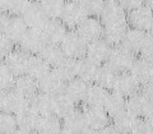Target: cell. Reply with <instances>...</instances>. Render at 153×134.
<instances>
[{
    "mask_svg": "<svg viewBox=\"0 0 153 134\" xmlns=\"http://www.w3.org/2000/svg\"><path fill=\"white\" fill-rule=\"evenodd\" d=\"M100 18H101L102 25L128 22V12L119 4L117 0H112V1L105 3Z\"/></svg>",
    "mask_w": 153,
    "mask_h": 134,
    "instance_id": "9",
    "label": "cell"
},
{
    "mask_svg": "<svg viewBox=\"0 0 153 134\" xmlns=\"http://www.w3.org/2000/svg\"><path fill=\"white\" fill-rule=\"evenodd\" d=\"M79 4L82 5L83 10L88 17H100L105 1L103 0H80Z\"/></svg>",
    "mask_w": 153,
    "mask_h": 134,
    "instance_id": "38",
    "label": "cell"
},
{
    "mask_svg": "<svg viewBox=\"0 0 153 134\" xmlns=\"http://www.w3.org/2000/svg\"><path fill=\"white\" fill-rule=\"evenodd\" d=\"M27 30H28V27L21 16H9L5 30H4V35L14 45H18L19 41L22 40V37L25 36Z\"/></svg>",
    "mask_w": 153,
    "mask_h": 134,
    "instance_id": "19",
    "label": "cell"
},
{
    "mask_svg": "<svg viewBox=\"0 0 153 134\" xmlns=\"http://www.w3.org/2000/svg\"><path fill=\"white\" fill-rule=\"evenodd\" d=\"M0 12H5V0H0Z\"/></svg>",
    "mask_w": 153,
    "mask_h": 134,
    "instance_id": "50",
    "label": "cell"
},
{
    "mask_svg": "<svg viewBox=\"0 0 153 134\" xmlns=\"http://www.w3.org/2000/svg\"><path fill=\"white\" fill-rule=\"evenodd\" d=\"M117 1L126 12H130L133 9L140 7L142 4H144V0H117Z\"/></svg>",
    "mask_w": 153,
    "mask_h": 134,
    "instance_id": "44",
    "label": "cell"
},
{
    "mask_svg": "<svg viewBox=\"0 0 153 134\" xmlns=\"http://www.w3.org/2000/svg\"><path fill=\"white\" fill-rule=\"evenodd\" d=\"M137 116H134L130 112H128L126 110L123 114L114 119V125L116 128L117 134H128L134 132V127H135Z\"/></svg>",
    "mask_w": 153,
    "mask_h": 134,
    "instance_id": "34",
    "label": "cell"
},
{
    "mask_svg": "<svg viewBox=\"0 0 153 134\" xmlns=\"http://www.w3.org/2000/svg\"><path fill=\"white\" fill-rule=\"evenodd\" d=\"M17 132L16 115L7 111H0V134H12Z\"/></svg>",
    "mask_w": 153,
    "mask_h": 134,
    "instance_id": "37",
    "label": "cell"
},
{
    "mask_svg": "<svg viewBox=\"0 0 153 134\" xmlns=\"http://www.w3.org/2000/svg\"><path fill=\"white\" fill-rule=\"evenodd\" d=\"M68 1H75V3H79L80 0H68Z\"/></svg>",
    "mask_w": 153,
    "mask_h": 134,
    "instance_id": "53",
    "label": "cell"
},
{
    "mask_svg": "<svg viewBox=\"0 0 153 134\" xmlns=\"http://www.w3.org/2000/svg\"><path fill=\"white\" fill-rule=\"evenodd\" d=\"M30 3V0H5V12L9 16H21Z\"/></svg>",
    "mask_w": 153,
    "mask_h": 134,
    "instance_id": "40",
    "label": "cell"
},
{
    "mask_svg": "<svg viewBox=\"0 0 153 134\" xmlns=\"http://www.w3.org/2000/svg\"><path fill=\"white\" fill-rule=\"evenodd\" d=\"M51 69V66L46 63V60L40 54H33L28 56L27 65H26V74L40 79Z\"/></svg>",
    "mask_w": 153,
    "mask_h": 134,
    "instance_id": "27",
    "label": "cell"
},
{
    "mask_svg": "<svg viewBox=\"0 0 153 134\" xmlns=\"http://www.w3.org/2000/svg\"><path fill=\"white\" fill-rule=\"evenodd\" d=\"M135 55L137 54H134L133 51L128 50L126 47L123 45L112 46L111 51H110L107 63L111 65L117 73H125V71H130L134 61L137 60Z\"/></svg>",
    "mask_w": 153,
    "mask_h": 134,
    "instance_id": "1",
    "label": "cell"
},
{
    "mask_svg": "<svg viewBox=\"0 0 153 134\" xmlns=\"http://www.w3.org/2000/svg\"><path fill=\"white\" fill-rule=\"evenodd\" d=\"M40 55L46 60V63L51 68H56L65 57V54L63 49H61V46L55 44H46V46L41 50Z\"/></svg>",
    "mask_w": 153,
    "mask_h": 134,
    "instance_id": "32",
    "label": "cell"
},
{
    "mask_svg": "<svg viewBox=\"0 0 153 134\" xmlns=\"http://www.w3.org/2000/svg\"><path fill=\"white\" fill-rule=\"evenodd\" d=\"M144 1H148V0H144Z\"/></svg>",
    "mask_w": 153,
    "mask_h": 134,
    "instance_id": "56",
    "label": "cell"
},
{
    "mask_svg": "<svg viewBox=\"0 0 153 134\" xmlns=\"http://www.w3.org/2000/svg\"><path fill=\"white\" fill-rule=\"evenodd\" d=\"M107 89L101 87L97 83H91L88 86L87 95L84 98L85 106H92V107H103L105 102L107 98Z\"/></svg>",
    "mask_w": 153,
    "mask_h": 134,
    "instance_id": "26",
    "label": "cell"
},
{
    "mask_svg": "<svg viewBox=\"0 0 153 134\" xmlns=\"http://www.w3.org/2000/svg\"><path fill=\"white\" fill-rule=\"evenodd\" d=\"M30 1H36V3H40L41 0H30Z\"/></svg>",
    "mask_w": 153,
    "mask_h": 134,
    "instance_id": "54",
    "label": "cell"
},
{
    "mask_svg": "<svg viewBox=\"0 0 153 134\" xmlns=\"http://www.w3.org/2000/svg\"><path fill=\"white\" fill-rule=\"evenodd\" d=\"M61 132L68 134H84V133H92L88 128L87 120H85L84 112L75 110L69 116L63 119V129Z\"/></svg>",
    "mask_w": 153,
    "mask_h": 134,
    "instance_id": "10",
    "label": "cell"
},
{
    "mask_svg": "<svg viewBox=\"0 0 153 134\" xmlns=\"http://www.w3.org/2000/svg\"><path fill=\"white\" fill-rule=\"evenodd\" d=\"M57 74H59L61 78H63L65 82H68V80L73 79L76 77V69H78V60L76 59H73V57H68L65 56L64 60L61 61V63L54 68Z\"/></svg>",
    "mask_w": 153,
    "mask_h": 134,
    "instance_id": "35",
    "label": "cell"
},
{
    "mask_svg": "<svg viewBox=\"0 0 153 134\" xmlns=\"http://www.w3.org/2000/svg\"><path fill=\"white\" fill-rule=\"evenodd\" d=\"M87 42H85L79 33L75 30H70L66 32L65 37L61 41V49H63L65 56L73 57V59H82L85 56V51H87Z\"/></svg>",
    "mask_w": 153,
    "mask_h": 134,
    "instance_id": "2",
    "label": "cell"
},
{
    "mask_svg": "<svg viewBox=\"0 0 153 134\" xmlns=\"http://www.w3.org/2000/svg\"><path fill=\"white\" fill-rule=\"evenodd\" d=\"M88 16L83 10L82 5L75 1H65V5L60 14V21L66 26L68 30H76L80 23H82Z\"/></svg>",
    "mask_w": 153,
    "mask_h": 134,
    "instance_id": "4",
    "label": "cell"
},
{
    "mask_svg": "<svg viewBox=\"0 0 153 134\" xmlns=\"http://www.w3.org/2000/svg\"><path fill=\"white\" fill-rule=\"evenodd\" d=\"M98 64H96L94 61L89 60L88 57H82L78 60V69H76V77L84 80L85 83H94L96 77H97L98 71Z\"/></svg>",
    "mask_w": 153,
    "mask_h": 134,
    "instance_id": "29",
    "label": "cell"
},
{
    "mask_svg": "<svg viewBox=\"0 0 153 134\" xmlns=\"http://www.w3.org/2000/svg\"><path fill=\"white\" fill-rule=\"evenodd\" d=\"M133 134H153V121L147 118H138Z\"/></svg>",
    "mask_w": 153,
    "mask_h": 134,
    "instance_id": "41",
    "label": "cell"
},
{
    "mask_svg": "<svg viewBox=\"0 0 153 134\" xmlns=\"http://www.w3.org/2000/svg\"><path fill=\"white\" fill-rule=\"evenodd\" d=\"M147 5L149 7V8H151V10L153 12V0H148V1H147Z\"/></svg>",
    "mask_w": 153,
    "mask_h": 134,
    "instance_id": "51",
    "label": "cell"
},
{
    "mask_svg": "<svg viewBox=\"0 0 153 134\" xmlns=\"http://www.w3.org/2000/svg\"><path fill=\"white\" fill-rule=\"evenodd\" d=\"M143 118H147L148 120L153 121V102H149V101H148L147 109H146V112H144V116H143Z\"/></svg>",
    "mask_w": 153,
    "mask_h": 134,
    "instance_id": "48",
    "label": "cell"
},
{
    "mask_svg": "<svg viewBox=\"0 0 153 134\" xmlns=\"http://www.w3.org/2000/svg\"><path fill=\"white\" fill-rule=\"evenodd\" d=\"M149 31H151V35H153V23H152V27H151Z\"/></svg>",
    "mask_w": 153,
    "mask_h": 134,
    "instance_id": "52",
    "label": "cell"
},
{
    "mask_svg": "<svg viewBox=\"0 0 153 134\" xmlns=\"http://www.w3.org/2000/svg\"><path fill=\"white\" fill-rule=\"evenodd\" d=\"M142 95L147 98V101L153 102V80L142 86Z\"/></svg>",
    "mask_w": 153,
    "mask_h": 134,
    "instance_id": "45",
    "label": "cell"
},
{
    "mask_svg": "<svg viewBox=\"0 0 153 134\" xmlns=\"http://www.w3.org/2000/svg\"><path fill=\"white\" fill-rule=\"evenodd\" d=\"M147 36H148V33L146 31L138 30V28H134V27H129L121 45L125 46L128 50L133 51L134 54H138L140 51L143 44H144Z\"/></svg>",
    "mask_w": 153,
    "mask_h": 134,
    "instance_id": "23",
    "label": "cell"
},
{
    "mask_svg": "<svg viewBox=\"0 0 153 134\" xmlns=\"http://www.w3.org/2000/svg\"><path fill=\"white\" fill-rule=\"evenodd\" d=\"M38 119H40V115L36 112V110L32 109L31 106H27L26 109H23L22 111H19L16 115L17 132L23 133V134L35 133Z\"/></svg>",
    "mask_w": 153,
    "mask_h": 134,
    "instance_id": "11",
    "label": "cell"
},
{
    "mask_svg": "<svg viewBox=\"0 0 153 134\" xmlns=\"http://www.w3.org/2000/svg\"><path fill=\"white\" fill-rule=\"evenodd\" d=\"M21 17L26 22L28 28H38V30H42L46 22L50 19L42 9L41 4L36 1H31L28 4L25 12L21 14Z\"/></svg>",
    "mask_w": 153,
    "mask_h": 134,
    "instance_id": "7",
    "label": "cell"
},
{
    "mask_svg": "<svg viewBox=\"0 0 153 134\" xmlns=\"http://www.w3.org/2000/svg\"><path fill=\"white\" fill-rule=\"evenodd\" d=\"M103 1H105V3H106V1H112V0H103Z\"/></svg>",
    "mask_w": 153,
    "mask_h": 134,
    "instance_id": "55",
    "label": "cell"
},
{
    "mask_svg": "<svg viewBox=\"0 0 153 134\" xmlns=\"http://www.w3.org/2000/svg\"><path fill=\"white\" fill-rule=\"evenodd\" d=\"M5 93H7V91L0 89V111L3 110V103H4V98H5Z\"/></svg>",
    "mask_w": 153,
    "mask_h": 134,
    "instance_id": "49",
    "label": "cell"
},
{
    "mask_svg": "<svg viewBox=\"0 0 153 134\" xmlns=\"http://www.w3.org/2000/svg\"><path fill=\"white\" fill-rule=\"evenodd\" d=\"M139 54H140V57H144L147 60L153 61V35L148 33V36L146 38L144 44L142 46Z\"/></svg>",
    "mask_w": 153,
    "mask_h": 134,
    "instance_id": "42",
    "label": "cell"
},
{
    "mask_svg": "<svg viewBox=\"0 0 153 134\" xmlns=\"http://www.w3.org/2000/svg\"><path fill=\"white\" fill-rule=\"evenodd\" d=\"M66 0H41L40 4L45 10L46 16L51 18H60L61 10L65 5Z\"/></svg>",
    "mask_w": 153,
    "mask_h": 134,
    "instance_id": "36",
    "label": "cell"
},
{
    "mask_svg": "<svg viewBox=\"0 0 153 134\" xmlns=\"http://www.w3.org/2000/svg\"><path fill=\"white\" fill-rule=\"evenodd\" d=\"M46 44L47 42H46V38L44 36L42 30L28 28L25 33V36L22 37V40L19 41L18 46L23 51H26L27 54L33 55V54H40L41 50L46 46Z\"/></svg>",
    "mask_w": 153,
    "mask_h": 134,
    "instance_id": "3",
    "label": "cell"
},
{
    "mask_svg": "<svg viewBox=\"0 0 153 134\" xmlns=\"http://www.w3.org/2000/svg\"><path fill=\"white\" fill-rule=\"evenodd\" d=\"M129 73L137 79L140 86L151 82L153 80V61L147 60L144 57H137Z\"/></svg>",
    "mask_w": 153,
    "mask_h": 134,
    "instance_id": "17",
    "label": "cell"
},
{
    "mask_svg": "<svg viewBox=\"0 0 153 134\" xmlns=\"http://www.w3.org/2000/svg\"><path fill=\"white\" fill-rule=\"evenodd\" d=\"M117 74L119 73L108 63H103L98 66V71H97V77H96L94 83L100 84L101 87L106 88L107 91L112 89L115 80L117 78Z\"/></svg>",
    "mask_w": 153,
    "mask_h": 134,
    "instance_id": "31",
    "label": "cell"
},
{
    "mask_svg": "<svg viewBox=\"0 0 153 134\" xmlns=\"http://www.w3.org/2000/svg\"><path fill=\"white\" fill-rule=\"evenodd\" d=\"M13 89H16L18 93L23 95L28 100H31L36 93L40 92V89H38V80L26 73L16 77Z\"/></svg>",
    "mask_w": 153,
    "mask_h": 134,
    "instance_id": "21",
    "label": "cell"
},
{
    "mask_svg": "<svg viewBox=\"0 0 153 134\" xmlns=\"http://www.w3.org/2000/svg\"><path fill=\"white\" fill-rule=\"evenodd\" d=\"M88 83H85L84 80H82L78 77L75 78L68 80L65 83V87L63 92L70 97L73 101L78 105L80 102H84V98H85V95H87V89H88Z\"/></svg>",
    "mask_w": 153,
    "mask_h": 134,
    "instance_id": "22",
    "label": "cell"
},
{
    "mask_svg": "<svg viewBox=\"0 0 153 134\" xmlns=\"http://www.w3.org/2000/svg\"><path fill=\"white\" fill-rule=\"evenodd\" d=\"M14 80H16V75L9 70V68L3 61H0V89H12L14 86Z\"/></svg>",
    "mask_w": 153,
    "mask_h": 134,
    "instance_id": "39",
    "label": "cell"
},
{
    "mask_svg": "<svg viewBox=\"0 0 153 134\" xmlns=\"http://www.w3.org/2000/svg\"><path fill=\"white\" fill-rule=\"evenodd\" d=\"M8 18H9L8 13L0 12V35L4 33V30H5V26H7V22H8Z\"/></svg>",
    "mask_w": 153,
    "mask_h": 134,
    "instance_id": "46",
    "label": "cell"
},
{
    "mask_svg": "<svg viewBox=\"0 0 153 134\" xmlns=\"http://www.w3.org/2000/svg\"><path fill=\"white\" fill-rule=\"evenodd\" d=\"M128 30H129V23L128 22L103 25L102 38L107 42L110 46L121 45V42L124 40V37H125Z\"/></svg>",
    "mask_w": 153,
    "mask_h": 134,
    "instance_id": "16",
    "label": "cell"
},
{
    "mask_svg": "<svg viewBox=\"0 0 153 134\" xmlns=\"http://www.w3.org/2000/svg\"><path fill=\"white\" fill-rule=\"evenodd\" d=\"M76 110V103L68 97L64 92H60L54 96V114L59 116L61 120L69 116L71 112Z\"/></svg>",
    "mask_w": 153,
    "mask_h": 134,
    "instance_id": "28",
    "label": "cell"
},
{
    "mask_svg": "<svg viewBox=\"0 0 153 134\" xmlns=\"http://www.w3.org/2000/svg\"><path fill=\"white\" fill-rule=\"evenodd\" d=\"M83 112L85 120H87L88 128L91 129L92 133H98L102 128H105L110 123V116L103 107L85 106Z\"/></svg>",
    "mask_w": 153,
    "mask_h": 134,
    "instance_id": "12",
    "label": "cell"
},
{
    "mask_svg": "<svg viewBox=\"0 0 153 134\" xmlns=\"http://www.w3.org/2000/svg\"><path fill=\"white\" fill-rule=\"evenodd\" d=\"M98 133H101V134H117V130H116V128H115L114 123H112V124L108 123L107 125L105 127V128H102Z\"/></svg>",
    "mask_w": 153,
    "mask_h": 134,
    "instance_id": "47",
    "label": "cell"
},
{
    "mask_svg": "<svg viewBox=\"0 0 153 134\" xmlns=\"http://www.w3.org/2000/svg\"><path fill=\"white\" fill-rule=\"evenodd\" d=\"M42 32L47 44L60 45L68 32V28L60 21V18H51L46 22V25L42 28Z\"/></svg>",
    "mask_w": 153,
    "mask_h": 134,
    "instance_id": "13",
    "label": "cell"
},
{
    "mask_svg": "<svg viewBox=\"0 0 153 134\" xmlns=\"http://www.w3.org/2000/svg\"><path fill=\"white\" fill-rule=\"evenodd\" d=\"M103 109L106 110V112L110 118L115 119L126 110V98L124 97V96H121L120 93H117L114 91L112 93L107 95V98H106V102H105Z\"/></svg>",
    "mask_w": 153,
    "mask_h": 134,
    "instance_id": "30",
    "label": "cell"
},
{
    "mask_svg": "<svg viewBox=\"0 0 153 134\" xmlns=\"http://www.w3.org/2000/svg\"><path fill=\"white\" fill-rule=\"evenodd\" d=\"M30 106V100L25 97L23 95L18 93L16 89H9L5 93V98H4L3 103V111L10 112L13 115H17L23 109Z\"/></svg>",
    "mask_w": 153,
    "mask_h": 134,
    "instance_id": "20",
    "label": "cell"
},
{
    "mask_svg": "<svg viewBox=\"0 0 153 134\" xmlns=\"http://www.w3.org/2000/svg\"><path fill=\"white\" fill-rule=\"evenodd\" d=\"M147 105H148L147 98L139 92L126 97V111L137 118L144 116Z\"/></svg>",
    "mask_w": 153,
    "mask_h": 134,
    "instance_id": "33",
    "label": "cell"
},
{
    "mask_svg": "<svg viewBox=\"0 0 153 134\" xmlns=\"http://www.w3.org/2000/svg\"><path fill=\"white\" fill-rule=\"evenodd\" d=\"M14 49V44L9 38L1 33L0 35V61H3L7 57V55Z\"/></svg>",
    "mask_w": 153,
    "mask_h": 134,
    "instance_id": "43",
    "label": "cell"
},
{
    "mask_svg": "<svg viewBox=\"0 0 153 134\" xmlns=\"http://www.w3.org/2000/svg\"><path fill=\"white\" fill-rule=\"evenodd\" d=\"M128 23L130 27L148 32L151 30L152 23H153V12L147 4H142L140 7L129 12Z\"/></svg>",
    "mask_w": 153,
    "mask_h": 134,
    "instance_id": "5",
    "label": "cell"
},
{
    "mask_svg": "<svg viewBox=\"0 0 153 134\" xmlns=\"http://www.w3.org/2000/svg\"><path fill=\"white\" fill-rule=\"evenodd\" d=\"M111 47L103 38L96 40L93 42H89L87 45V51H85V57H88L89 60L94 61L96 64L101 65L103 63H107Z\"/></svg>",
    "mask_w": 153,
    "mask_h": 134,
    "instance_id": "15",
    "label": "cell"
},
{
    "mask_svg": "<svg viewBox=\"0 0 153 134\" xmlns=\"http://www.w3.org/2000/svg\"><path fill=\"white\" fill-rule=\"evenodd\" d=\"M63 129V121L55 114L42 115L38 119L36 132L40 134H57L61 133Z\"/></svg>",
    "mask_w": 153,
    "mask_h": 134,
    "instance_id": "25",
    "label": "cell"
},
{
    "mask_svg": "<svg viewBox=\"0 0 153 134\" xmlns=\"http://www.w3.org/2000/svg\"><path fill=\"white\" fill-rule=\"evenodd\" d=\"M139 88H140V84L137 82V79L129 71H125V73L117 74V78L115 80L112 89L126 98L129 96L139 92Z\"/></svg>",
    "mask_w": 153,
    "mask_h": 134,
    "instance_id": "18",
    "label": "cell"
},
{
    "mask_svg": "<svg viewBox=\"0 0 153 134\" xmlns=\"http://www.w3.org/2000/svg\"><path fill=\"white\" fill-rule=\"evenodd\" d=\"M76 32L83 40L89 44L96 40L102 38V32H103V25L101 19L97 17H87L80 25L76 27Z\"/></svg>",
    "mask_w": 153,
    "mask_h": 134,
    "instance_id": "6",
    "label": "cell"
},
{
    "mask_svg": "<svg viewBox=\"0 0 153 134\" xmlns=\"http://www.w3.org/2000/svg\"><path fill=\"white\" fill-rule=\"evenodd\" d=\"M30 106L35 109L40 116L54 114V96L38 92L30 100Z\"/></svg>",
    "mask_w": 153,
    "mask_h": 134,
    "instance_id": "24",
    "label": "cell"
},
{
    "mask_svg": "<svg viewBox=\"0 0 153 134\" xmlns=\"http://www.w3.org/2000/svg\"><path fill=\"white\" fill-rule=\"evenodd\" d=\"M38 80V89L40 92H44L47 95L55 96L57 93L63 92L65 87V80L57 74V71L51 68L45 75H42Z\"/></svg>",
    "mask_w": 153,
    "mask_h": 134,
    "instance_id": "8",
    "label": "cell"
},
{
    "mask_svg": "<svg viewBox=\"0 0 153 134\" xmlns=\"http://www.w3.org/2000/svg\"><path fill=\"white\" fill-rule=\"evenodd\" d=\"M30 54H27L26 51H23L21 47H14V49L7 55V57L3 60V63L5 64L9 70L12 71L14 75H21L26 73V65Z\"/></svg>",
    "mask_w": 153,
    "mask_h": 134,
    "instance_id": "14",
    "label": "cell"
}]
</instances>
